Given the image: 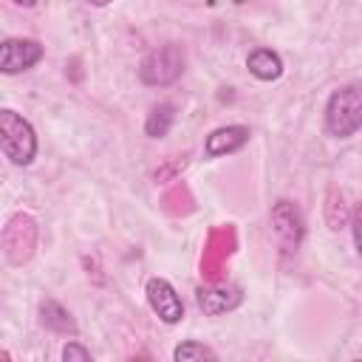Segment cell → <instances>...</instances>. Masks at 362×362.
Masks as SVG:
<instances>
[{"mask_svg":"<svg viewBox=\"0 0 362 362\" xmlns=\"http://www.w3.org/2000/svg\"><path fill=\"white\" fill-rule=\"evenodd\" d=\"M37 249V223L31 215L17 212L3 226V255L11 266H23Z\"/></svg>","mask_w":362,"mask_h":362,"instance_id":"obj_4","label":"cell"},{"mask_svg":"<svg viewBox=\"0 0 362 362\" xmlns=\"http://www.w3.org/2000/svg\"><path fill=\"white\" fill-rule=\"evenodd\" d=\"M173 122H175V107H173L170 102H161V105H156V107L150 110L147 124H144V133H147L150 139H161V136L170 133Z\"/></svg>","mask_w":362,"mask_h":362,"instance_id":"obj_13","label":"cell"},{"mask_svg":"<svg viewBox=\"0 0 362 362\" xmlns=\"http://www.w3.org/2000/svg\"><path fill=\"white\" fill-rule=\"evenodd\" d=\"M173 359H175V362H195V359H215V354H212L206 345H201V342H195V339H187V342H181V345L173 351Z\"/></svg>","mask_w":362,"mask_h":362,"instance_id":"obj_15","label":"cell"},{"mask_svg":"<svg viewBox=\"0 0 362 362\" xmlns=\"http://www.w3.org/2000/svg\"><path fill=\"white\" fill-rule=\"evenodd\" d=\"M184 164H187V161H184V156H181V158H173V161H167L161 170H156V175H153V178H156V184H164L167 178H175V175L184 170Z\"/></svg>","mask_w":362,"mask_h":362,"instance_id":"obj_16","label":"cell"},{"mask_svg":"<svg viewBox=\"0 0 362 362\" xmlns=\"http://www.w3.org/2000/svg\"><path fill=\"white\" fill-rule=\"evenodd\" d=\"M351 232H354V246H356V252L362 255V204L354 209V215H351Z\"/></svg>","mask_w":362,"mask_h":362,"instance_id":"obj_18","label":"cell"},{"mask_svg":"<svg viewBox=\"0 0 362 362\" xmlns=\"http://www.w3.org/2000/svg\"><path fill=\"white\" fill-rule=\"evenodd\" d=\"M88 3H90V6H107L110 0H88Z\"/></svg>","mask_w":362,"mask_h":362,"instance_id":"obj_20","label":"cell"},{"mask_svg":"<svg viewBox=\"0 0 362 362\" xmlns=\"http://www.w3.org/2000/svg\"><path fill=\"white\" fill-rule=\"evenodd\" d=\"M0 144L11 164H31L37 156V133L34 127L14 110H0Z\"/></svg>","mask_w":362,"mask_h":362,"instance_id":"obj_2","label":"cell"},{"mask_svg":"<svg viewBox=\"0 0 362 362\" xmlns=\"http://www.w3.org/2000/svg\"><path fill=\"white\" fill-rule=\"evenodd\" d=\"M325 221L331 229H342L348 223V206H345V198L337 187H331L325 195Z\"/></svg>","mask_w":362,"mask_h":362,"instance_id":"obj_14","label":"cell"},{"mask_svg":"<svg viewBox=\"0 0 362 362\" xmlns=\"http://www.w3.org/2000/svg\"><path fill=\"white\" fill-rule=\"evenodd\" d=\"M272 226H274V235L280 238V243H283L286 252H294L300 246L303 235H305L300 209L291 201H286V198L272 206Z\"/></svg>","mask_w":362,"mask_h":362,"instance_id":"obj_7","label":"cell"},{"mask_svg":"<svg viewBox=\"0 0 362 362\" xmlns=\"http://www.w3.org/2000/svg\"><path fill=\"white\" fill-rule=\"evenodd\" d=\"M238 235L235 226H215L204 243V255H201V274L206 283H218L223 274V266L229 260V255L235 252Z\"/></svg>","mask_w":362,"mask_h":362,"instance_id":"obj_5","label":"cell"},{"mask_svg":"<svg viewBox=\"0 0 362 362\" xmlns=\"http://www.w3.org/2000/svg\"><path fill=\"white\" fill-rule=\"evenodd\" d=\"M243 300V291L240 286L235 283H209V286H201L198 288V308L209 317H218V314H226V311H235Z\"/></svg>","mask_w":362,"mask_h":362,"instance_id":"obj_9","label":"cell"},{"mask_svg":"<svg viewBox=\"0 0 362 362\" xmlns=\"http://www.w3.org/2000/svg\"><path fill=\"white\" fill-rule=\"evenodd\" d=\"M40 320L48 331L54 334H76V325L71 320V314L57 303V300H42L40 303Z\"/></svg>","mask_w":362,"mask_h":362,"instance_id":"obj_12","label":"cell"},{"mask_svg":"<svg viewBox=\"0 0 362 362\" xmlns=\"http://www.w3.org/2000/svg\"><path fill=\"white\" fill-rule=\"evenodd\" d=\"M62 359H65V362H88V359H90V351L82 348L79 342H68V345L62 348Z\"/></svg>","mask_w":362,"mask_h":362,"instance_id":"obj_17","label":"cell"},{"mask_svg":"<svg viewBox=\"0 0 362 362\" xmlns=\"http://www.w3.org/2000/svg\"><path fill=\"white\" fill-rule=\"evenodd\" d=\"M181 74H184V48L178 42L153 48L139 65V79L150 88L173 85L175 79H181Z\"/></svg>","mask_w":362,"mask_h":362,"instance_id":"obj_3","label":"cell"},{"mask_svg":"<svg viewBox=\"0 0 362 362\" xmlns=\"http://www.w3.org/2000/svg\"><path fill=\"white\" fill-rule=\"evenodd\" d=\"M246 68L252 76H257L260 82H272L283 74V59L272 51V48H255L246 57Z\"/></svg>","mask_w":362,"mask_h":362,"instance_id":"obj_11","label":"cell"},{"mask_svg":"<svg viewBox=\"0 0 362 362\" xmlns=\"http://www.w3.org/2000/svg\"><path fill=\"white\" fill-rule=\"evenodd\" d=\"M144 291H147L150 308H153V311L158 314V320H164L167 325H175V322L184 317V303H181V297L175 294V288H173L164 277H150L147 286H144Z\"/></svg>","mask_w":362,"mask_h":362,"instance_id":"obj_8","label":"cell"},{"mask_svg":"<svg viewBox=\"0 0 362 362\" xmlns=\"http://www.w3.org/2000/svg\"><path fill=\"white\" fill-rule=\"evenodd\" d=\"M14 3H17V6H34L37 0H14Z\"/></svg>","mask_w":362,"mask_h":362,"instance_id":"obj_19","label":"cell"},{"mask_svg":"<svg viewBox=\"0 0 362 362\" xmlns=\"http://www.w3.org/2000/svg\"><path fill=\"white\" fill-rule=\"evenodd\" d=\"M42 59V45L37 40H20V37H8L0 45V71L3 74H20L34 68Z\"/></svg>","mask_w":362,"mask_h":362,"instance_id":"obj_6","label":"cell"},{"mask_svg":"<svg viewBox=\"0 0 362 362\" xmlns=\"http://www.w3.org/2000/svg\"><path fill=\"white\" fill-rule=\"evenodd\" d=\"M362 127V85L351 82L337 88L325 105V130L334 139H348Z\"/></svg>","mask_w":362,"mask_h":362,"instance_id":"obj_1","label":"cell"},{"mask_svg":"<svg viewBox=\"0 0 362 362\" xmlns=\"http://www.w3.org/2000/svg\"><path fill=\"white\" fill-rule=\"evenodd\" d=\"M246 141H249V127L246 124H226V127H218L206 136L204 150H206L209 158H218V156L238 153Z\"/></svg>","mask_w":362,"mask_h":362,"instance_id":"obj_10","label":"cell"}]
</instances>
